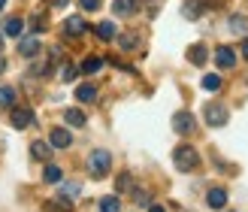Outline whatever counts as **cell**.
I'll use <instances>...</instances> for the list:
<instances>
[{"mask_svg": "<svg viewBox=\"0 0 248 212\" xmlns=\"http://www.w3.org/2000/svg\"><path fill=\"white\" fill-rule=\"evenodd\" d=\"M64 31H67L70 36H82L85 31H88V24H85V18H82V16H70V18L64 21Z\"/></svg>", "mask_w": 248, "mask_h": 212, "instance_id": "cell-11", "label": "cell"}, {"mask_svg": "<svg viewBox=\"0 0 248 212\" xmlns=\"http://www.w3.org/2000/svg\"><path fill=\"white\" fill-rule=\"evenodd\" d=\"M9 124H12V128H16V130H24V128H31V124H33V112L31 109H24V106H12V112H9Z\"/></svg>", "mask_w": 248, "mask_h": 212, "instance_id": "cell-4", "label": "cell"}, {"mask_svg": "<svg viewBox=\"0 0 248 212\" xmlns=\"http://www.w3.org/2000/svg\"><path fill=\"white\" fill-rule=\"evenodd\" d=\"M16 100H18V91L9 88V85H3V88H0V106H3V109H12V106H16Z\"/></svg>", "mask_w": 248, "mask_h": 212, "instance_id": "cell-17", "label": "cell"}, {"mask_svg": "<svg viewBox=\"0 0 248 212\" xmlns=\"http://www.w3.org/2000/svg\"><path fill=\"white\" fill-rule=\"evenodd\" d=\"M46 209H48V212H70V200H64V197H61V200L46 203Z\"/></svg>", "mask_w": 248, "mask_h": 212, "instance_id": "cell-26", "label": "cell"}, {"mask_svg": "<svg viewBox=\"0 0 248 212\" xmlns=\"http://www.w3.org/2000/svg\"><path fill=\"white\" fill-rule=\"evenodd\" d=\"M0 49H3V36H0Z\"/></svg>", "mask_w": 248, "mask_h": 212, "instance_id": "cell-37", "label": "cell"}, {"mask_svg": "<svg viewBox=\"0 0 248 212\" xmlns=\"http://www.w3.org/2000/svg\"><path fill=\"white\" fill-rule=\"evenodd\" d=\"M76 76H79V70L73 67V64H64V70H61V79H64V82H73Z\"/></svg>", "mask_w": 248, "mask_h": 212, "instance_id": "cell-27", "label": "cell"}, {"mask_svg": "<svg viewBox=\"0 0 248 212\" xmlns=\"http://www.w3.org/2000/svg\"><path fill=\"white\" fill-rule=\"evenodd\" d=\"M203 88L206 91H218L221 88V76H218V73H206V76H203Z\"/></svg>", "mask_w": 248, "mask_h": 212, "instance_id": "cell-25", "label": "cell"}, {"mask_svg": "<svg viewBox=\"0 0 248 212\" xmlns=\"http://www.w3.org/2000/svg\"><path fill=\"white\" fill-rule=\"evenodd\" d=\"M172 161H176V170L191 173V170H197V164H200V155H197V148H191V146H179L176 152H172Z\"/></svg>", "mask_w": 248, "mask_h": 212, "instance_id": "cell-2", "label": "cell"}, {"mask_svg": "<svg viewBox=\"0 0 248 212\" xmlns=\"http://www.w3.org/2000/svg\"><path fill=\"white\" fill-rule=\"evenodd\" d=\"M76 100L79 103H94L97 100V88H94V85H88V82L79 85V88H76Z\"/></svg>", "mask_w": 248, "mask_h": 212, "instance_id": "cell-16", "label": "cell"}, {"mask_svg": "<svg viewBox=\"0 0 248 212\" xmlns=\"http://www.w3.org/2000/svg\"><path fill=\"white\" fill-rule=\"evenodd\" d=\"M109 167H112V155H109L106 148H94V152L88 155V173L94 179H103L109 173Z\"/></svg>", "mask_w": 248, "mask_h": 212, "instance_id": "cell-1", "label": "cell"}, {"mask_svg": "<svg viewBox=\"0 0 248 212\" xmlns=\"http://www.w3.org/2000/svg\"><path fill=\"white\" fill-rule=\"evenodd\" d=\"M43 179H46L48 185H58L61 179H64V173H61V167H55V164H48V167H46V173H43Z\"/></svg>", "mask_w": 248, "mask_h": 212, "instance_id": "cell-23", "label": "cell"}, {"mask_svg": "<svg viewBox=\"0 0 248 212\" xmlns=\"http://www.w3.org/2000/svg\"><path fill=\"white\" fill-rule=\"evenodd\" d=\"M148 212H167L164 206H157V203H148Z\"/></svg>", "mask_w": 248, "mask_h": 212, "instance_id": "cell-32", "label": "cell"}, {"mask_svg": "<svg viewBox=\"0 0 248 212\" xmlns=\"http://www.w3.org/2000/svg\"><path fill=\"white\" fill-rule=\"evenodd\" d=\"M48 143H52V148H70L73 146V133L67 128H55L48 133Z\"/></svg>", "mask_w": 248, "mask_h": 212, "instance_id": "cell-8", "label": "cell"}, {"mask_svg": "<svg viewBox=\"0 0 248 212\" xmlns=\"http://www.w3.org/2000/svg\"><path fill=\"white\" fill-rule=\"evenodd\" d=\"M206 203H209V209H224L227 206V191L224 188H212L206 194Z\"/></svg>", "mask_w": 248, "mask_h": 212, "instance_id": "cell-12", "label": "cell"}, {"mask_svg": "<svg viewBox=\"0 0 248 212\" xmlns=\"http://www.w3.org/2000/svg\"><path fill=\"white\" fill-rule=\"evenodd\" d=\"M188 61L194 67H206V61H209V49H206V43H194L191 49H188Z\"/></svg>", "mask_w": 248, "mask_h": 212, "instance_id": "cell-9", "label": "cell"}, {"mask_svg": "<svg viewBox=\"0 0 248 212\" xmlns=\"http://www.w3.org/2000/svg\"><path fill=\"white\" fill-rule=\"evenodd\" d=\"M40 49H43V43H40V36H24V40L18 43V55L21 58H36V55H40Z\"/></svg>", "mask_w": 248, "mask_h": 212, "instance_id": "cell-7", "label": "cell"}, {"mask_svg": "<svg viewBox=\"0 0 248 212\" xmlns=\"http://www.w3.org/2000/svg\"><path fill=\"white\" fill-rule=\"evenodd\" d=\"M31 155H33V158H40V161H48V155H52V143L36 140V143L31 146Z\"/></svg>", "mask_w": 248, "mask_h": 212, "instance_id": "cell-19", "label": "cell"}, {"mask_svg": "<svg viewBox=\"0 0 248 212\" xmlns=\"http://www.w3.org/2000/svg\"><path fill=\"white\" fill-rule=\"evenodd\" d=\"M182 16L185 18H197V16H200V6H197V3H185L182 6Z\"/></svg>", "mask_w": 248, "mask_h": 212, "instance_id": "cell-28", "label": "cell"}, {"mask_svg": "<svg viewBox=\"0 0 248 212\" xmlns=\"http://www.w3.org/2000/svg\"><path fill=\"white\" fill-rule=\"evenodd\" d=\"M58 185H61V188H58V197H64V200H70V203L82 194V188H79L76 182H58Z\"/></svg>", "mask_w": 248, "mask_h": 212, "instance_id": "cell-14", "label": "cell"}, {"mask_svg": "<svg viewBox=\"0 0 248 212\" xmlns=\"http://www.w3.org/2000/svg\"><path fill=\"white\" fill-rule=\"evenodd\" d=\"M242 55H245V61H248V36H245V43H242Z\"/></svg>", "mask_w": 248, "mask_h": 212, "instance_id": "cell-34", "label": "cell"}, {"mask_svg": "<svg viewBox=\"0 0 248 212\" xmlns=\"http://www.w3.org/2000/svg\"><path fill=\"white\" fill-rule=\"evenodd\" d=\"M215 64H218L221 70L236 67V52H233L230 46H218V49H215Z\"/></svg>", "mask_w": 248, "mask_h": 212, "instance_id": "cell-6", "label": "cell"}, {"mask_svg": "<svg viewBox=\"0 0 248 212\" xmlns=\"http://www.w3.org/2000/svg\"><path fill=\"white\" fill-rule=\"evenodd\" d=\"M94 33L100 36L103 43H112L115 36H118V31H115V24H112V21H100V24H97V28H94Z\"/></svg>", "mask_w": 248, "mask_h": 212, "instance_id": "cell-13", "label": "cell"}, {"mask_svg": "<svg viewBox=\"0 0 248 212\" xmlns=\"http://www.w3.org/2000/svg\"><path fill=\"white\" fill-rule=\"evenodd\" d=\"M64 121L70 124V128H85V112L82 109H67L64 112Z\"/></svg>", "mask_w": 248, "mask_h": 212, "instance_id": "cell-18", "label": "cell"}, {"mask_svg": "<svg viewBox=\"0 0 248 212\" xmlns=\"http://www.w3.org/2000/svg\"><path fill=\"white\" fill-rule=\"evenodd\" d=\"M227 24H230L233 33H248V18H245V16H230Z\"/></svg>", "mask_w": 248, "mask_h": 212, "instance_id": "cell-22", "label": "cell"}, {"mask_svg": "<svg viewBox=\"0 0 248 212\" xmlns=\"http://www.w3.org/2000/svg\"><path fill=\"white\" fill-rule=\"evenodd\" d=\"M140 9V0H112V12L118 18H127V16H133V12Z\"/></svg>", "mask_w": 248, "mask_h": 212, "instance_id": "cell-10", "label": "cell"}, {"mask_svg": "<svg viewBox=\"0 0 248 212\" xmlns=\"http://www.w3.org/2000/svg\"><path fill=\"white\" fill-rule=\"evenodd\" d=\"M203 115H206V124H212V128H224V124H227V106L224 103H206Z\"/></svg>", "mask_w": 248, "mask_h": 212, "instance_id": "cell-3", "label": "cell"}, {"mask_svg": "<svg viewBox=\"0 0 248 212\" xmlns=\"http://www.w3.org/2000/svg\"><path fill=\"white\" fill-rule=\"evenodd\" d=\"M21 31H24V21H21V18L12 16V18H6V21H3V33H6V36H18Z\"/></svg>", "mask_w": 248, "mask_h": 212, "instance_id": "cell-20", "label": "cell"}, {"mask_svg": "<svg viewBox=\"0 0 248 212\" xmlns=\"http://www.w3.org/2000/svg\"><path fill=\"white\" fill-rule=\"evenodd\" d=\"M100 212H121V200H118V194H109L100 200Z\"/></svg>", "mask_w": 248, "mask_h": 212, "instance_id": "cell-21", "label": "cell"}, {"mask_svg": "<svg viewBox=\"0 0 248 212\" xmlns=\"http://www.w3.org/2000/svg\"><path fill=\"white\" fill-rule=\"evenodd\" d=\"M52 6H67V0H48Z\"/></svg>", "mask_w": 248, "mask_h": 212, "instance_id": "cell-33", "label": "cell"}, {"mask_svg": "<svg viewBox=\"0 0 248 212\" xmlns=\"http://www.w3.org/2000/svg\"><path fill=\"white\" fill-rule=\"evenodd\" d=\"M3 6H6V0H0V9H3Z\"/></svg>", "mask_w": 248, "mask_h": 212, "instance_id": "cell-35", "label": "cell"}, {"mask_svg": "<svg viewBox=\"0 0 248 212\" xmlns=\"http://www.w3.org/2000/svg\"><path fill=\"white\" fill-rule=\"evenodd\" d=\"M136 43H140V40H136V33H121V36H118V46L124 49V52H133Z\"/></svg>", "mask_w": 248, "mask_h": 212, "instance_id": "cell-24", "label": "cell"}, {"mask_svg": "<svg viewBox=\"0 0 248 212\" xmlns=\"http://www.w3.org/2000/svg\"><path fill=\"white\" fill-rule=\"evenodd\" d=\"M172 130L182 133V136L194 133V115L191 112H176V115H172Z\"/></svg>", "mask_w": 248, "mask_h": 212, "instance_id": "cell-5", "label": "cell"}, {"mask_svg": "<svg viewBox=\"0 0 248 212\" xmlns=\"http://www.w3.org/2000/svg\"><path fill=\"white\" fill-rule=\"evenodd\" d=\"M0 73H3V61H0Z\"/></svg>", "mask_w": 248, "mask_h": 212, "instance_id": "cell-36", "label": "cell"}, {"mask_svg": "<svg viewBox=\"0 0 248 212\" xmlns=\"http://www.w3.org/2000/svg\"><path fill=\"white\" fill-rule=\"evenodd\" d=\"M130 185H133L130 173H121V176H118V191H130Z\"/></svg>", "mask_w": 248, "mask_h": 212, "instance_id": "cell-31", "label": "cell"}, {"mask_svg": "<svg viewBox=\"0 0 248 212\" xmlns=\"http://www.w3.org/2000/svg\"><path fill=\"white\" fill-rule=\"evenodd\" d=\"M100 3H103V0H79V6L85 12H97V9H100Z\"/></svg>", "mask_w": 248, "mask_h": 212, "instance_id": "cell-29", "label": "cell"}, {"mask_svg": "<svg viewBox=\"0 0 248 212\" xmlns=\"http://www.w3.org/2000/svg\"><path fill=\"white\" fill-rule=\"evenodd\" d=\"M133 200H136V206H148V203H152V194H148V191H136Z\"/></svg>", "mask_w": 248, "mask_h": 212, "instance_id": "cell-30", "label": "cell"}, {"mask_svg": "<svg viewBox=\"0 0 248 212\" xmlns=\"http://www.w3.org/2000/svg\"><path fill=\"white\" fill-rule=\"evenodd\" d=\"M79 70L85 73V76H94V73H100V70H103V58H97V55H91V58H85Z\"/></svg>", "mask_w": 248, "mask_h": 212, "instance_id": "cell-15", "label": "cell"}]
</instances>
